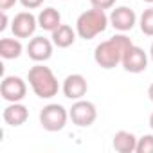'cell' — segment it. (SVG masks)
Segmentation results:
<instances>
[{
  "label": "cell",
  "instance_id": "cell-5",
  "mask_svg": "<svg viewBox=\"0 0 153 153\" xmlns=\"http://www.w3.org/2000/svg\"><path fill=\"white\" fill-rule=\"evenodd\" d=\"M68 115H70V119H72V123L76 126L87 128V126L94 124V121L97 119V110H96V105L94 103L78 99V101L72 105V108L68 110Z\"/></svg>",
  "mask_w": 153,
  "mask_h": 153
},
{
  "label": "cell",
  "instance_id": "cell-17",
  "mask_svg": "<svg viewBox=\"0 0 153 153\" xmlns=\"http://www.w3.org/2000/svg\"><path fill=\"white\" fill-rule=\"evenodd\" d=\"M140 31L146 34V36H153V7L146 9L142 15H140Z\"/></svg>",
  "mask_w": 153,
  "mask_h": 153
},
{
  "label": "cell",
  "instance_id": "cell-2",
  "mask_svg": "<svg viewBox=\"0 0 153 153\" xmlns=\"http://www.w3.org/2000/svg\"><path fill=\"white\" fill-rule=\"evenodd\" d=\"M27 81H29L33 92L42 99H51L59 90V85H58V79H56L54 72L45 65L31 67V70L27 74Z\"/></svg>",
  "mask_w": 153,
  "mask_h": 153
},
{
  "label": "cell",
  "instance_id": "cell-1",
  "mask_svg": "<svg viewBox=\"0 0 153 153\" xmlns=\"http://www.w3.org/2000/svg\"><path fill=\"white\" fill-rule=\"evenodd\" d=\"M131 40L126 34H115L106 42H101L94 51V59L101 68H114L123 63V56L131 47Z\"/></svg>",
  "mask_w": 153,
  "mask_h": 153
},
{
  "label": "cell",
  "instance_id": "cell-25",
  "mask_svg": "<svg viewBox=\"0 0 153 153\" xmlns=\"http://www.w3.org/2000/svg\"><path fill=\"white\" fill-rule=\"evenodd\" d=\"M149 56H151V61H153V43H151V49H149Z\"/></svg>",
  "mask_w": 153,
  "mask_h": 153
},
{
  "label": "cell",
  "instance_id": "cell-8",
  "mask_svg": "<svg viewBox=\"0 0 153 153\" xmlns=\"http://www.w3.org/2000/svg\"><path fill=\"white\" fill-rule=\"evenodd\" d=\"M38 27V18L27 11H22L18 13L15 18H13V24H11V31L16 38H29L34 34Z\"/></svg>",
  "mask_w": 153,
  "mask_h": 153
},
{
  "label": "cell",
  "instance_id": "cell-14",
  "mask_svg": "<svg viewBox=\"0 0 153 153\" xmlns=\"http://www.w3.org/2000/svg\"><path fill=\"white\" fill-rule=\"evenodd\" d=\"M38 25L43 31H51L52 33L54 29H58L61 25V15H59V11L54 9V7L42 9L40 15H38Z\"/></svg>",
  "mask_w": 153,
  "mask_h": 153
},
{
  "label": "cell",
  "instance_id": "cell-20",
  "mask_svg": "<svg viewBox=\"0 0 153 153\" xmlns=\"http://www.w3.org/2000/svg\"><path fill=\"white\" fill-rule=\"evenodd\" d=\"M43 2H45V0H20V4H22L25 9H36V7H40Z\"/></svg>",
  "mask_w": 153,
  "mask_h": 153
},
{
  "label": "cell",
  "instance_id": "cell-9",
  "mask_svg": "<svg viewBox=\"0 0 153 153\" xmlns=\"http://www.w3.org/2000/svg\"><path fill=\"white\" fill-rule=\"evenodd\" d=\"M110 24L114 29L121 31V33H126V31H131L135 22H137V15L133 9L126 7V6H121V7H115L112 9L110 13Z\"/></svg>",
  "mask_w": 153,
  "mask_h": 153
},
{
  "label": "cell",
  "instance_id": "cell-7",
  "mask_svg": "<svg viewBox=\"0 0 153 153\" xmlns=\"http://www.w3.org/2000/svg\"><path fill=\"white\" fill-rule=\"evenodd\" d=\"M123 67H124L126 72H131V74L144 72L146 67H148V56H146V52L140 47H137V45L128 47V51L123 56Z\"/></svg>",
  "mask_w": 153,
  "mask_h": 153
},
{
  "label": "cell",
  "instance_id": "cell-12",
  "mask_svg": "<svg viewBox=\"0 0 153 153\" xmlns=\"http://www.w3.org/2000/svg\"><path fill=\"white\" fill-rule=\"evenodd\" d=\"M2 117L9 126H22L29 117V110H27V106H24L20 103H11L9 106H6Z\"/></svg>",
  "mask_w": 153,
  "mask_h": 153
},
{
  "label": "cell",
  "instance_id": "cell-26",
  "mask_svg": "<svg viewBox=\"0 0 153 153\" xmlns=\"http://www.w3.org/2000/svg\"><path fill=\"white\" fill-rule=\"evenodd\" d=\"M144 2H148V4H153V0H144Z\"/></svg>",
  "mask_w": 153,
  "mask_h": 153
},
{
  "label": "cell",
  "instance_id": "cell-18",
  "mask_svg": "<svg viewBox=\"0 0 153 153\" xmlns=\"http://www.w3.org/2000/svg\"><path fill=\"white\" fill-rule=\"evenodd\" d=\"M137 153H153V135H142L137 140Z\"/></svg>",
  "mask_w": 153,
  "mask_h": 153
},
{
  "label": "cell",
  "instance_id": "cell-24",
  "mask_svg": "<svg viewBox=\"0 0 153 153\" xmlns=\"http://www.w3.org/2000/svg\"><path fill=\"white\" fill-rule=\"evenodd\" d=\"M149 126H151V130H153V112H151V115H149Z\"/></svg>",
  "mask_w": 153,
  "mask_h": 153
},
{
  "label": "cell",
  "instance_id": "cell-22",
  "mask_svg": "<svg viewBox=\"0 0 153 153\" xmlns=\"http://www.w3.org/2000/svg\"><path fill=\"white\" fill-rule=\"evenodd\" d=\"M6 27H7V15H6V11H2V24H0V31H6Z\"/></svg>",
  "mask_w": 153,
  "mask_h": 153
},
{
  "label": "cell",
  "instance_id": "cell-23",
  "mask_svg": "<svg viewBox=\"0 0 153 153\" xmlns=\"http://www.w3.org/2000/svg\"><path fill=\"white\" fill-rule=\"evenodd\" d=\"M148 96H149V99L153 101V83L149 85V88H148Z\"/></svg>",
  "mask_w": 153,
  "mask_h": 153
},
{
  "label": "cell",
  "instance_id": "cell-16",
  "mask_svg": "<svg viewBox=\"0 0 153 153\" xmlns=\"http://www.w3.org/2000/svg\"><path fill=\"white\" fill-rule=\"evenodd\" d=\"M22 43L15 38H2L0 40V56L4 59H16L22 54Z\"/></svg>",
  "mask_w": 153,
  "mask_h": 153
},
{
  "label": "cell",
  "instance_id": "cell-4",
  "mask_svg": "<svg viewBox=\"0 0 153 153\" xmlns=\"http://www.w3.org/2000/svg\"><path fill=\"white\" fill-rule=\"evenodd\" d=\"M68 112L58 105V103H51L47 106L42 108L40 112V124L47 130V131H59L65 128L67 119H68Z\"/></svg>",
  "mask_w": 153,
  "mask_h": 153
},
{
  "label": "cell",
  "instance_id": "cell-19",
  "mask_svg": "<svg viewBox=\"0 0 153 153\" xmlns=\"http://www.w3.org/2000/svg\"><path fill=\"white\" fill-rule=\"evenodd\" d=\"M90 4L92 7H97V9H110L115 6V0H90Z\"/></svg>",
  "mask_w": 153,
  "mask_h": 153
},
{
  "label": "cell",
  "instance_id": "cell-15",
  "mask_svg": "<svg viewBox=\"0 0 153 153\" xmlns=\"http://www.w3.org/2000/svg\"><path fill=\"white\" fill-rule=\"evenodd\" d=\"M52 43L56 45V47H59V49H67V47H70L74 42H76V31L70 27V25H65V24H61L58 29H54L52 31Z\"/></svg>",
  "mask_w": 153,
  "mask_h": 153
},
{
  "label": "cell",
  "instance_id": "cell-3",
  "mask_svg": "<svg viewBox=\"0 0 153 153\" xmlns=\"http://www.w3.org/2000/svg\"><path fill=\"white\" fill-rule=\"evenodd\" d=\"M110 18L106 16V13L103 9H88L85 13L79 15V18L76 20V33L83 40H92L97 34L105 33V29L108 27Z\"/></svg>",
  "mask_w": 153,
  "mask_h": 153
},
{
  "label": "cell",
  "instance_id": "cell-21",
  "mask_svg": "<svg viewBox=\"0 0 153 153\" xmlns=\"http://www.w3.org/2000/svg\"><path fill=\"white\" fill-rule=\"evenodd\" d=\"M15 4H16V0H0V9H2V11H7V9H11Z\"/></svg>",
  "mask_w": 153,
  "mask_h": 153
},
{
  "label": "cell",
  "instance_id": "cell-10",
  "mask_svg": "<svg viewBox=\"0 0 153 153\" xmlns=\"http://www.w3.org/2000/svg\"><path fill=\"white\" fill-rule=\"evenodd\" d=\"M61 90H63V96L67 99L78 101V99H81L87 94L88 83H87V79L83 78L81 74H70V76H67V78H65Z\"/></svg>",
  "mask_w": 153,
  "mask_h": 153
},
{
  "label": "cell",
  "instance_id": "cell-13",
  "mask_svg": "<svg viewBox=\"0 0 153 153\" xmlns=\"http://www.w3.org/2000/svg\"><path fill=\"white\" fill-rule=\"evenodd\" d=\"M137 140H139V139H137L133 133L121 130V131H117V133L114 135L112 144H114L115 151H119V153H133V151L137 149Z\"/></svg>",
  "mask_w": 153,
  "mask_h": 153
},
{
  "label": "cell",
  "instance_id": "cell-11",
  "mask_svg": "<svg viewBox=\"0 0 153 153\" xmlns=\"http://www.w3.org/2000/svg\"><path fill=\"white\" fill-rule=\"evenodd\" d=\"M27 54L36 63L47 61L52 56V42L43 36H34L27 45Z\"/></svg>",
  "mask_w": 153,
  "mask_h": 153
},
{
  "label": "cell",
  "instance_id": "cell-6",
  "mask_svg": "<svg viewBox=\"0 0 153 153\" xmlns=\"http://www.w3.org/2000/svg\"><path fill=\"white\" fill-rule=\"evenodd\" d=\"M0 94L9 103H20L27 94V85L18 76H6L0 85Z\"/></svg>",
  "mask_w": 153,
  "mask_h": 153
}]
</instances>
